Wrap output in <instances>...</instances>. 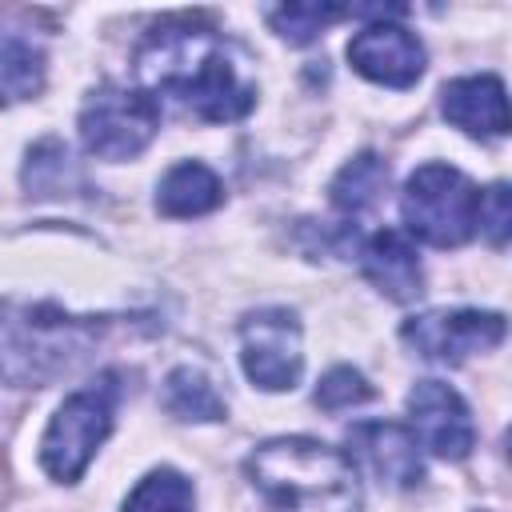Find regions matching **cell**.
<instances>
[{"instance_id": "6da1fadb", "label": "cell", "mask_w": 512, "mask_h": 512, "mask_svg": "<svg viewBox=\"0 0 512 512\" xmlns=\"http://www.w3.org/2000/svg\"><path fill=\"white\" fill-rule=\"evenodd\" d=\"M140 92L176 96L192 116L208 124L244 120L256 104V88L240 76L232 44L204 24L192 20H164L144 36L132 56Z\"/></svg>"}, {"instance_id": "7a4b0ae2", "label": "cell", "mask_w": 512, "mask_h": 512, "mask_svg": "<svg viewBox=\"0 0 512 512\" xmlns=\"http://www.w3.org/2000/svg\"><path fill=\"white\" fill-rule=\"evenodd\" d=\"M256 492L280 512H356V468L352 460L312 436L264 440L244 460Z\"/></svg>"}, {"instance_id": "3957f363", "label": "cell", "mask_w": 512, "mask_h": 512, "mask_svg": "<svg viewBox=\"0 0 512 512\" xmlns=\"http://www.w3.org/2000/svg\"><path fill=\"white\" fill-rule=\"evenodd\" d=\"M104 316H72L52 300L0 304V380L12 388H44L76 368L104 336Z\"/></svg>"}, {"instance_id": "277c9868", "label": "cell", "mask_w": 512, "mask_h": 512, "mask_svg": "<svg viewBox=\"0 0 512 512\" xmlns=\"http://www.w3.org/2000/svg\"><path fill=\"white\" fill-rule=\"evenodd\" d=\"M404 224L432 248H460L476 236L480 188L452 164H420L400 192Z\"/></svg>"}, {"instance_id": "5b68a950", "label": "cell", "mask_w": 512, "mask_h": 512, "mask_svg": "<svg viewBox=\"0 0 512 512\" xmlns=\"http://www.w3.org/2000/svg\"><path fill=\"white\" fill-rule=\"evenodd\" d=\"M116 396H120L116 372H104L100 380L72 392L56 408V416L48 420L44 440H40V464L52 480H60V484L80 480V472L92 464V456L100 452V444L112 432Z\"/></svg>"}, {"instance_id": "8992f818", "label": "cell", "mask_w": 512, "mask_h": 512, "mask_svg": "<svg viewBox=\"0 0 512 512\" xmlns=\"http://www.w3.org/2000/svg\"><path fill=\"white\" fill-rule=\"evenodd\" d=\"M76 128H80V144L88 156L132 160L152 144V136L160 128V104L140 88L104 84L80 108Z\"/></svg>"}, {"instance_id": "52a82bcc", "label": "cell", "mask_w": 512, "mask_h": 512, "mask_svg": "<svg viewBox=\"0 0 512 512\" xmlns=\"http://www.w3.org/2000/svg\"><path fill=\"white\" fill-rule=\"evenodd\" d=\"M240 364L248 380L264 392L296 388L304 372L300 320L288 308H256L240 320Z\"/></svg>"}, {"instance_id": "ba28073f", "label": "cell", "mask_w": 512, "mask_h": 512, "mask_svg": "<svg viewBox=\"0 0 512 512\" xmlns=\"http://www.w3.org/2000/svg\"><path fill=\"white\" fill-rule=\"evenodd\" d=\"M404 344L440 364H460L472 352H488L504 340V316L500 312H480V308H452V312H420L404 320L400 328Z\"/></svg>"}, {"instance_id": "9c48e42d", "label": "cell", "mask_w": 512, "mask_h": 512, "mask_svg": "<svg viewBox=\"0 0 512 512\" xmlns=\"http://www.w3.org/2000/svg\"><path fill=\"white\" fill-rule=\"evenodd\" d=\"M408 416H412L408 432L416 436V444L440 460H464L476 444L468 404L444 380H416V388L408 392Z\"/></svg>"}, {"instance_id": "30bf717a", "label": "cell", "mask_w": 512, "mask_h": 512, "mask_svg": "<svg viewBox=\"0 0 512 512\" xmlns=\"http://www.w3.org/2000/svg\"><path fill=\"white\" fill-rule=\"evenodd\" d=\"M352 68L384 88H412L424 72V44L396 20H376L348 40Z\"/></svg>"}, {"instance_id": "8fae6325", "label": "cell", "mask_w": 512, "mask_h": 512, "mask_svg": "<svg viewBox=\"0 0 512 512\" xmlns=\"http://www.w3.org/2000/svg\"><path fill=\"white\" fill-rule=\"evenodd\" d=\"M348 460H360L384 488H416L424 480V456L416 436L392 420H360L348 428Z\"/></svg>"}, {"instance_id": "7c38bea8", "label": "cell", "mask_w": 512, "mask_h": 512, "mask_svg": "<svg viewBox=\"0 0 512 512\" xmlns=\"http://www.w3.org/2000/svg\"><path fill=\"white\" fill-rule=\"evenodd\" d=\"M440 108H444V116H448L456 128H464L468 136L496 140V136L508 132V96H504V80L492 76V72L460 76V80L444 84Z\"/></svg>"}, {"instance_id": "4fadbf2b", "label": "cell", "mask_w": 512, "mask_h": 512, "mask_svg": "<svg viewBox=\"0 0 512 512\" xmlns=\"http://www.w3.org/2000/svg\"><path fill=\"white\" fill-rule=\"evenodd\" d=\"M360 268L396 304H408L424 292V268H420V256H416V248L408 244L404 232H392V228L376 232L360 248Z\"/></svg>"}, {"instance_id": "5bb4252c", "label": "cell", "mask_w": 512, "mask_h": 512, "mask_svg": "<svg viewBox=\"0 0 512 512\" xmlns=\"http://www.w3.org/2000/svg\"><path fill=\"white\" fill-rule=\"evenodd\" d=\"M220 204H224V184L200 160H180L176 168H168V176L156 188V208L164 216H176V220L204 216V212H212Z\"/></svg>"}, {"instance_id": "9a60e30c", "label": "cell", "mask_w": 512, "mask_h": 512, "mask_svg": "<svg viewBox=\"0 0 512 512\" xmlns=\"http://www.w3.org/2000/svg\"><path fill=\"white\" fill-rule=\"evenodd\" d=\"M384 188H388V164L376 152H360V156H352L336 172V180H332L328 192H332V204L344 216H364L368 208L380 204Z\"/></svg>"}, {"instance_id": "2e32d148", "label": "cell", "mask_w": 512, "mask_h": 512, "mask_svg": "<svg viewBox=\"0 0 512 512\" xmlns=\"http://www.w3.org/2000/svg\"><path fill=\"white\" fill-rule=\"evenodd\" d=\"M24 188L32 196H76L84 188V172L80 164L72 160V152L48 136L40 140L32 152H28V164H24Z\"/></svg>"}, {"instance_id": "e0dca14e", "label": "cell", "mask_w": 512, "mask_h": 512, "mask_svg": "<svg viewBox=\"0 0 512 512\" xmlns=\"http://www.w3.org/2000/svg\"><path fill=\"white\" fill-rule=\"evenodd\" d=\"M40 88H44V52L16 32H0V108L28 100Z\"/></svg>"}, {"instance_id": "ac0fdd59", "label": "cell", "mask_w": 512, "mask_h": 512, "mask_svg": "<svg viewBox=\"0 0 512 512\" xmlns=\"http://www.w3.org/2000/svg\"><path fill=\"white\" fill-rule=\"evenodd\" d=\"M164 408L180 420H224V400L216 396L212 380L196 368H176L164 380Z\"/></svg>"}, {"instance_id": "d6986e66", "label": "cell", "mask_w": 512, "mask_h": 512, "mask_svg": "<svg viewBox=\"0 0 512 512\" xmlns=\"http://www.w3.org/2000/svg\"><path fill=\"white\" fill-rule=\"evenodd\" d=\"M192 484L176 468H156L148 472L124 500V512H192Z\"/></svg>"}, {"instance_id": "ffe728a7", "label": "cell", "mask_w": 512, "mask_h": 512, "mask_svg": "<svg viewBox=\"0 0 512 512\" xmlns=\"http://www.w3.org/2000/svg\"><path fill=\"white\" fill-rule=\"evenodd\" d=\"M344 16H348L344 4H284V8L268 12L276 36H284L288 44H312L328 24H336Z\"/></svg>"}, {"instance_id": "44dd1931", "label": "cell", "mask_w": 512, "mask_h": 512, "mask_svg": "<svg viewBox=\"0 0 512 512\" xmlns=\"http://www.w3.org/2000/svg\"><path fill=\"white\" fill-rule=\"evenodd\" d=\"M364 400H372V384L352 364H340V368L324 372V380L316 384V404L324 412H344V408L364 404Z\"/></svg>"}, {"instance_id": "7402d4cb", "label": "cell", "mask_w": 512, "mask_h": 512, "mask_svg": "<svg viewBox=\"0 0 512 512\" xmlns=\"http://www.w3.org/2000/svg\"><path fill=\"white\" fill-rule=\"evenodd\" d=\"M476 228L492 240V248L508 244V228H512V204H508V184H492L488 192H480V212H476Z\"/></svg>"}]
</instances>
